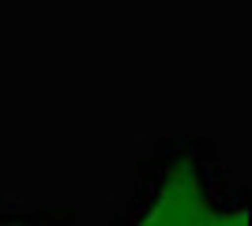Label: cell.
<instances>
[{"mask_svg":"<svg viewBox=\"0 0 252 226\" xmlns=\"http://www.w3.org/2000/svg\"><path fill=\"white\" fill-rule=\"evenodd\" d=\"M211 200L203 173L192 159H173L158 170L136 211L125 219V226H207Z\"/></svg>","mask_w":252,"mask_h":226,"instance_id":"6da1fadb","label":"cell"},{"mask_svg":"<svg viewBox=\"0 0 252 226\" xmlns=\"http://www.w3.org/2000/svg\"><path fill=\"white\" fill-rule=\"evenodd\" d=\"M207 226H249V207L237 204V207H222V211H211Z\"/></svg>","mask_w":252,"mask_h":226,"instance_id":"7a4b0ae2","label":"cell"}]
</instances>
